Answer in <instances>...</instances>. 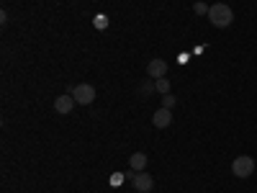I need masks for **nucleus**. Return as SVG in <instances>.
<instances>
[{"label":"nucleus","instance_id":"nucleus-1","mask_svg":"<svg viewBox=\"0 0 257 193\" xmlns=\"http://www.w3.org/2000/svg\"><path fill=\"white\" fill-rule=\"evenodd\" d=\"M208 21H211V26H216V29H229L231 21H234V11L226 3H213L208 8Z\"/></svg>","mask_w":257,"mask_h":193},{"label":"nucleus","instance_id":"nucleus-5","mask_svg":"<svg viewBox=\"0 0 257 193\" xmlns=\"http://www.w3.org/2000/svg\"><path fill=\"white\" fill-rule=\"evenodd\" d=\"M147 75L152 77V80L165 77V75H167V62H165V59H160V57H157V59H152V62L147 64Z\"/></svg>","mask_w":257,"mask_h":193},{"label":"nucleus","instance_id":"nucleus-14","mask_svg":"<svg viewBox=\"0 0 257 193\" xmlns=\"http://www.w3.org/2000/svg\"><path fill=\"white\" fill-rule=\"evenodd\" d=\"M108 183H111V185H121V183H123V173H113Z\"/></svg>","mask_w":257,"mask_h":193},{"label":"nucleus","instance_id":"nucleus-2","mask_svg":"<svg viewBox=\"0 0 257 193\" xmlns=\"http://www.w3.org/2000/svg\"><path fill=\"white\" fill-rule=\"evenodd\" d=\"M231 173L237 175V178H249L254 173V160L249 155H239L237 160L231 162Z\"/></svg>","mask_w":257,"mask_h":193},{"label":"nucleus","instance_id":"nucleus-4","mask_svg":"<svg viewBox=\"0 0 257 193\" xmlns=\"http://www.w3.org/2000/svg\"><path fill=\"white\" fill-rule=\"evenodd\" d=\"M132 185H134V190H139V193H149V190L155 188V178L142 170V173H137V178L132 180Z\"/></svg>","mask_w":257,"mask_h":193},{"label":"nucleus","instance_id":"nucleus-11","mask_svg":"<svg viewBox=\"0 0 257 193\" xmlns=\"http://www.w3.org/2000/svg\"><path fill=\"white\" fill-rule=\"evenodd\" d=\"M139 93H142L144 98H147V95H152V93H157V88H155V80L149 77V80H147V82L142 85V88H139Z\"/></svg>","mask_w":257,"mask_h":193},{"label":"nucleus","instance_id":"nucleus-8","mask_svg":"<svg viewBox=\"0 0 257 193\" xmlns=\"http://www.w3.org/2000/svg\"><path fill=\"white\" fill-rule=\"evenodd\" d=\"M128 167L137 170V173H142V170L147 167V155L144 152H134L132 157H128Z\"/></svg>","mask_w":257,"mask_h":193},{"label":"nucleus","instance_id":"nucleus-3","mask_svg":"<svg viewBox=\"0 0 257 193\" xmlns=\"http://www.w3.org/2000/svg\"><path fill=\"white\" fill-rule=\"evenodd\" d=\"M72 98L80 103V106H90L95 101V88L88 82H82V85H75V90H72Z\"/></svg>","mask_w":257,"mask_h":193},{"label":"nucleus","instance_id":"nucleus-13","mask_svg":"<svg viewBox=\"0 0 257 193\" xmlns=\"http://www.w3.org/2000/svg\"><path fill=\"white\" fill-rule=\"evenodd\" d=\"M208 8L211 6H206V3H196V6H193V11H196L198 16H208Z\"/></svg>","mask_w":257,"mask_h":193},{"label":"nucleus","instance_id":"nucleus-10","mask_svg":"<svg viewBox=\"0 0 257 193\" xmlns=\"http://www.w3.org/2000/svg\"><path fill=\"white\" fill-rule=\"evenodd\" d=\"M155 88H157V93H160V95H167V93H170V80H167V77L155 80Z\"/></svg>","mask_w":257,"mask_h":193},{"label":"nucleus","instance_id":"nucleus-9","mask_svg":"<svg viewBox=\"0 0 257 193\" xmlns=\"http://www.w3.org/2000/svg\"><path fill=\"white\" fill-rule=\"evenodd\" d=\"M93 26H95L98 31H105V29L111 26V21H108V16H103V13H98V16L93 18Z\"/></svg>","mask_w":257,"mask_h":193},{"label":"nucleus","instance_id":"nucleus-12","mask_svg":"<svg viewBox=\"0 0 257 193\" xmlns=\"http://www.w3.org/2000/svg\"><path fill=\"white\" fill-rule=\"evenodd\" d=\"M175 103H178V98H175V95H170V93H167V95H162V109H170V111H173V106H175Z\"/></svg>","mask_w":257,"mask_h":193},{"label":"nucleus","instance_id":"nucleus-7","mask_svg":"<svg viewBox=\"0 0 257 193\" xmlns=\"http://www.w3.org/2000/svg\"><path fill=\"white\" fill-rule=\"evenodd\" d=\"M152 124H155L157 129H167L170 124H173V111L162 109V106H160V109L155 111V116H152Z\"/></svg>","mask_w":257,"mask_h":193},{"label":"nucleus","instance_id":"nucleus-6","mask_svg":"<svg viewBox=\"0 0 257 193\" xmlns=\"http://www.w3.org/2000/svg\"><path fill=\"white\" fill-rule=\"evenodd\" d=\"M75 103H77V101L72 98V93H64V95H59V98L54 101V111L64 116V114H70V111L75 109Z\"/></svg>","mask_w":257,"mask_h":193}]
</instances>
